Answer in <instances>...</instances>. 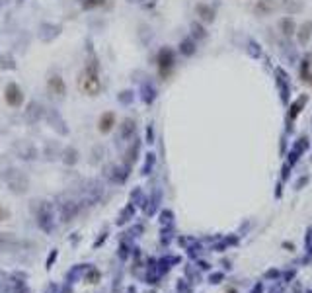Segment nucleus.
<instances>
[{"label":"nucleus","mask_w":312,"mask_h":293,"mask_svg":"<svg viewBox=\"0 0 312 293\" xmlns=\"http://www.w3.org/2000/svg\"><path fill=\"white\" fill-rule=\"evenodd\" d=\"M104 4H105V0H82L80 2L82 10H96V8L104 6Z\"/></svg>","instance_id":"nucleus-9"},{"label":"nucleus","mask_w":312,"mask_h":293,"mask_svg":"<svg viewBox=\"0 0 312 293\" xmlns=\"http://www.w3.org/2000/svg\"><path fill=\"white\" fill-rule=\"evenodd\" d=\"M0 67H4V69H14L16 65H14V59L10 57V55H2V57H0Z\"/></svg>","instance_id":"nucleus-11"},{"label":"nucleus","mask_w":312,"mask_h":293,"mask_svg":"<svg viewBox=\"0 0 312 293\" xmlns=\"http://www.w3.org/2000/svg\"><path fill=\"white\" fill-rule=\"evenodd\" d=\"M182 51H184L186 55L193 53V43H191V41H184V43H182Z\"/></svg>","instance_id":"nucleus-13"},{"label":"nucleus","mask_w":312,"mask_h":293,"mask_svg":"<svg viewBox=\"0 0 312 293\" xmlns=\"http://www.w3.org/2000/svg\"><path fill=\"white\" fill-rule=\"evenodd\" d=\"M78 90L86 96H98L102 90V80H100V65L94 57H90L84 65V71L78 76Z\"/></svg>","instance_id":"nucleus-1"},{"label":"nucleus","mask_w":312,"mask_h":293,"mask_svg":"<svg viewBox=\"0 0 312 293\" xmlns=\"http://www.w3.org/2000/svg\"><path fill=\"white\" fill-rule=\"evenodd\" d=\"M4 100L10 108H20L24 104V92L16 82H10L4 90Z\"/></svg>","instance_id":"nucleus-3"},{"label":"nucleus","mask_w":312,"mask_h":293,"mask_svg":"<svg viewBox=\"0 0 312 293\" xmlns=\"http://www.w3.org/2000/svg\"><path fill=\"white\" fill-rule=\"evenodd\" d=\"M41 115H43V106L39 104V102H32L30 106H28V110H26V117H28V121H37V119H41Z\"/></svg>","instance_id":"nucleus-7"},{"label":"nucleus","mask_w":312,"mask_h":293,"mask_svg":"<svg viewBox=\"0 0 312 293\" xmlns=\"http://www.w3.org/2000/svg\"><path fill=\"white\" fill-rule=\"evenodd\" d=\"M281 26H283V30H285V34H287V36L295 34V24H293L291 20H283V22H281Z\"/></svg>","instance_id":"nucleus-12"},{"label":"nucleus","mask_w":312,"mask_h":293,"mask_svg":"<svg viewBox=\"0 0 312 293\" xmlns=\"http://www.w3.org/2000/svg\"><path fill=\"white\" fill-rule=\"evenodd\" d=\"M133 131H135V121L133 119H125L123 125H121V137L127 139L129 135H133Z\"/></svg>","instance_id":"nucleus-10"},{"label":"nucleus","mask_w":312,"mask_h":293,"mask_svg":"<svg viewBox=\"0 0 312 293\" xmlns=\"http://www.w3.org/2000/svg\"><path fill=\"white\" fill-rule=\"evenodd\" d=\"M113 125H115V113H113V111L102 113V117H100V121H98L100 133H109V131H113Z\"/></svg>","instance_id":"nucleus-5"},{"label":"nucleus","mask_w":312,"mask_h":293,"mask_svg":"<svg viewBox=\"0 0 312 293\" xmlns=\"http://www.w3.org/2000/svg\"><path fill=\"white\" fill-rule=\"evenodd\" d=\"M172 67H174V53H172L170 49H162V51L158 53V69H160V73L164 74V73H168Z\"/></svg>","instance_id":"nucleus-4"},{"label":"nucleus","mask_w":312,"mask_h":293,"mask_svg":"<svg viewBox=\"0 0 312 293\" xmlns=\"http://www.w3.org/2000/svg\"><path fill=\"white\" fill-rule=\"evenodd\" d=\"M273 10H275L273 0H260V2L256 4V14H260V16H269Z\"/></svg>","instance_id":"nucleus-8"},{"label":"nucleus","mask_w":312,"mask_h":293,"mask_svg":"<svg viewBox=\"0 0 312 293\" xmlns=\"http://www.w3.org/2000/svg\"><path fill=\"white\" fill-rule=\"evenodd\" d=\"M18 2H20V4H22V2H24V0H18Z\"/></svg>","instance_id":"nucleus-15"},{"label":"nucleus","mask_w":312,"mask_h":293,"mask_svg":"<svg viewBox=\"0 0 312 293\" xmlns=\"http://www.w3.org/2000/svg\"><path fill=\"white\" fill-rule=\"evenodd\" d=\"M47 115H49V123L53 125V129H57L61 135H65V133H67V127H63V125H65V121H63L61 113H59L57 110H53V108H51Z\"/></svg>","instance_id":"nucleus-6"},{"label":"nucleus","mask_w":312,"mask_h":293,"mask_svg":"<svg viewBox=\"0 0 312 293\" xmlns=\"http://www.w3.org/2000/svg\"><path fill=\"white\" fill-rule=\"evenodd\" d=\"M6 215H8V211H6V209H2V207H0V221H2V219H4Z\"/></svg>","instance_id":"nucleus-14"},{"label":"nucleus","mask_w":312,"mask_h":293,"mask_svg":"<svg viewBox=\"0 0 312 293\" xmlns=\"http://www.w3.org/2000/svg\"><path fill=\"white\" fill-rule=\"evenodd\" d=\"M47 92L53 96V98H57V100H63L65 96H67V84H65V80H63V76L61 74H51L49 78H47Z\"/></svg>","instance_id":"nucleus-2"}]
</instances>
